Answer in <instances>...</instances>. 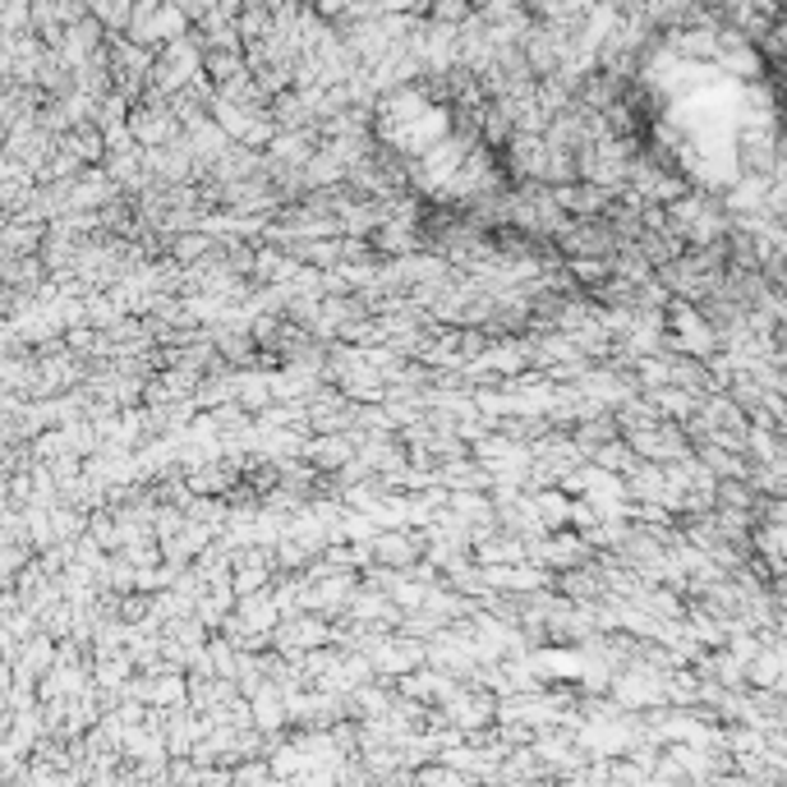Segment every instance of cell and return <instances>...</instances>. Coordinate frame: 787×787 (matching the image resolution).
Listing matches in <instances>:
<instances>
[{
    "label": "cell",
    "instance_id": "obj_1",
    "mask_svg": "<svg viewBox=\"0 0 787 787\" xmlns=\"http://www.w3.org/2000/svg\"><path fill=\"white\" fill-rule=\"evenodd\" d=\"M0 148H5V125H0Z\"/></svg>",
    "mask_w": 787,
    "mask_h": 787
},
{
    "label": "cell",
    "instance_id": "obj_2",
    "mask_svg": "<svg viewBox=\"0 0 787 787\" xmlns=\"http://www.w3.org/2000/svg\"><path fill=\"white\" fill-rule=\"evenodd\" d=\"M79 5H83V0H79Z\"/></svg>",
    "mask_w": 787,
    "mask_h": 787
}]
</instances>
